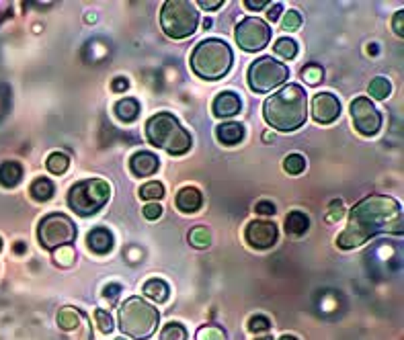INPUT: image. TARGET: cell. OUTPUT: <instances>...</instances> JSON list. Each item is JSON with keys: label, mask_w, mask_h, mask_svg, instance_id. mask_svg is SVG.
<instances>
[{"label": "cell", "mask_w": 404, "mask_h": 340, "mask_svg": "<svg viewBox=\"0 0 404 340\" xmlns=\"http://www.w3.org/2000/svg\"><path fill=\"white\" fill-rule=\"evenodd\" d=\"M382 232L403 234V211L398 201L388 195H370L351 210L347 230L337 238V246L357 248Z\"/></svg>", "instance_id": "6da1fadb"}, {"label": "cell", "mask_w": 404, "mask_h": 340, "mask_svg": "<svg viewBox=\"0 0 404 340\" xmlns=\"http://www.w3.org/2000/svg\"><path fill=\"white\" fill-rule=\"evenodd\" d=\"M263 109L271 128L279 131H294L302 128L308 117L306 93L297 84H288L269 97Z\"/></svg>", "instance_id": "7a4b0ae2"}, {"label": "cell", "mask_w": 404, "mask_h": 340, "mask_svg": "<svg viewBox=\"0 0 404 340\" xmlns=\"http://www.w3.org/2000/svg\"><path fill=\"white\" fill-rule=\"evenodd\" d=\"M146 137L152 146L166 150L173 156L189 152L193 144L189 131L181 128L177 117L170 113H156L154 117H150L146 123Z\"/></svg>", "instance_id": "3957f363"}, {"label": "cell", "mask_w": 404, "mask_h": 340, "mask_svg": "<svg viewBox=\"0 0 404 340\" xmlns=\"http://www.w3.org/2000/svg\"><path fill=\"white\" fill-rule=\"evenodd\" d=\"M191 68L203 80H220L232 68V50L222 39H203L191 53Z\"/></svg>", "instance_id": "277c9868"}, {"label": "cell", "mask_w": 404, "mask_h": 340, "mask_svg": "<svg viewBox=\"0 0 404 340\" xmlns=\"http://www.w3.org/2000/svg\"><path fill=\"white\" fill-rule=\"evenodd\" d=\"M161 322V314L154 306L142 297H130L119 308V328L134 340L150 339Z\"/></svg>", "instance_id": "5b68a950"}, {"label": "cell", "mask_w": 404, "mask_h": 340, "mask_svg": "<svg viewBox=\"0 0 404 340\" xmlns=\"http://www.w3.org/2000/svg\"><path fill=\"white\" fill-rule=\"evenodd\" d=\"M162 31L173 39H185L193 35L199 25V13L187 0H168L161 13Z\"/></svg>", "instance_id": "8992f818"}, {"label": "cell", "mask_w": 404, "mask_h": 340, "mask_svg": "<svg viewBox=\"0 0 404 340\" xmlns=\"http://www.w3.org/2000/svg\"><path fill=\"white\" fill-rule=\"evenodd\" d=\"M111 197V186L103 179H86L76 183L68 193V205L79 215H93L101 210Z\"/></svg>", "instance_id": "52a82bcc"}, {"label": "cell", "mask_w": 404, "mask_h": 340, "mask_svg": "<svg viewBox=\"0 0 404 340\" xmlns=\"http://www.w3.org/2000/svg\"><path fill=\"white\" fill-rule=\"evenodd\" d=\"M290 79L288 66L281 62H275L273 57H259L248 68V84L255 93H269L273 88L281 86Z\"/></svg>", "instance_id": "ba28073f"}, {"label": "cell", "mask_w": 404, "mask_h": 340, "mask_svg": "<svg viewBox=\"0 0 404 340\" xmlns=\"http://www.w3.org/2000/svg\"><path fill=\"white\" fill-rule=\"evenodd\" d=\"M37 234L43 248L55 250L60 246H70L76 240V226L64 213H50L41 219Z\"/></svg>", "instance_id": "9c48e42d"}, {"label": "cell", "mask_w": 404, "mask_h": 340, "mask_svg": "<svg viewBox=\"0 0 404 340\" xmlns=\"http://www.w3.org/2000/svg\"><path fill=\"white\" fill-rule=\"evenodd\" d=\"M236 43L241 46L244 52H259L263 50L271 39V29L265 21L257 19V17H248L238 23L234 31Z\"/></svg>", "instance_id": "30bf717a"}, {"label": "cell", "mask_w": 404, "mask_h": 340, "mask_svg": "<svg viewBox=\"0 0 404 340\" xmlns=\"http://www.w3.org/2000/svg\"><path fill=\"white\" fill-rule=\"evenodd\" d=\"M351 115H353V123L359 133L363 135H376L382 125V115L377 111L374 103L365 97H359L351 103Z\"/></svg>", "instance_id": "8fae6325"}, {"label": "cell", "mask_w": 404, "mask_h": 340, "mask_svg": "<svg viewBox=\"0 0 404 340\" xmlns=\"http://www.w3.org/2000/svg\"><path fill=\"white\" fill-rule=\"evenodd\" d=\"M246 242L257 248V250H265L271 248L275 242H277V226L273 222L267 219H257V222H250L248 228H246Z\"/></svg>", "instance_id": "7c38bea8"}, {"label": "cell", "mask_w": 404, "mask_h": 340, "mask_svg": "<svg viewBox=\"0 0 404 340\" xmlns=\"http://www.w3.org/2000/svg\"><path fill=\"white\" fill-rule=\"evenodd\" d=\"M341 115V101L330 95V93H318L314 99H312V117L318 121V123H332L337 121V117Z\"/></svg>", "instance_id": "4fadbf2b"}, {"label": "cell", "mask_w": 404, "mask_h": 340, "mask_svg": "<svg viewBox=\"0 0 404 340\" xmlns=\"http://www.w3.org/2000/svg\"><path fill=\"white\" fill-rule=\"evenodd\" d=\"M241 109H243L241 97L236 93H230V90L220 93L214 101V113L217 117H234L236 113H241Z\"/></svg>", "instance_id": "5bb4252c"}, {"label": "cell", "mask_w": 404, "mask_h": 340, "mask_svg": "<svg viewBox=\"0 0 404 340\" xmlns=\"http://www.w3.org/2000/svg\"><path fill=\"white\" fill-rule=\"evenodd\" d=\"M159 158L154 156L152 152H137L130 160V168L135 177H150L159 170Z\"/></svg>", "instance_id": "9a60e30c"}, {"label": "cell", "mask_w": 404, "mask_h": 340, "mask_svg": "<svg viewBox=\"0 0 404 340\" xmlns=\"http://www.w3.org/2000/svg\"><path fill=\"white\" fill-rule=\"evenodd\" d=\"M177 208L183 211V213H195L199 211L201 203H203V197L199 193V189L195 186H185L177 193V199H175Z\"/></svg>", "instance_id": "2e32d148"}, {"label": "cell", "mask_w": 404, "mask_h": 340, "mask_svg": "<svg viewBox=\"0 0 404 340\" xmlns=\"http://www.w3.org/2000/svg\"><path fill=\"white\" fill-rule=\"evenodd\" d=\"M86 242H88V248H90L95 254H101V257L109 254L111 248H113V236H111L107 228H95V230H90Z\"/></svg>", "instance_id": "e0dca14e"}, {"label": "cell", "mask_w": 404, "mask_h": 340, "mask_svg": "<svg viewBox=\"0 0 404 340\" xmlns=\"http://www.w3.org/2000/svg\"><path fill=\"white\" fill-rule=\"evenodd\" d=\"M23 179V168L19 162H13V160H6L0 164V184L4 189H13L21 183Z\"/></svg>", "instance_id": "ac0fdd59"}, {"label": "cell", "mask_w": 404, "mask_h": 340, "mask_svg": "<svg viewBox=\"0 0 404 340\" xmlns=\"http://www.w3.org/2000/svg\"><path fill=\"white\" fill-rule=\"evenodd\" d=\"M216 137L226 146H234V144L243 142L244 128L241 123H234V121L232 123H222V125H217Z\"/></svg>", "instance_id": "d6986e66"}, {"label": "cell", "mask_w": 404, "mask_h": 340, "mask_svg": "<svg viewBox=\"0 0 404 340\" xmlns=\"http://www.w3.org/2000/svg\"><path fill=\"white\" fill-rule=\"evenodd\" d=\"M308 228H310V219L302 211H292L285 217V232L290 236H302Z\"/></svg>", "instance_id": "ffe728a7"}, {"label": "cell", "mask_w": 404, "mask_h": 340, "mask_svg": "<svg viewBox=\"0 0 404 340\" xmlns=\"http://www.w3.org/2000/svg\"><path fill=\"white\" fill-rule=\"evenodd\" d=\"M115 113H117V117L121 119V121H126V123H132L137 119V115H140V103L132 99V97H128V99H121L117 105H115Z\"/></svg>", "instance_id": "44dd1931"}, {"label": "cell", "mask_w": 404, "mask_h": 340, "mask_svg": "<svg viewBox=\"0 0 404 340\" xmlns=\"http://www.w3.org/2000/svg\"><path fill=\"white\" fill-rule=\"evenodd\" d=\"M29 191H31V197L35 201H50L54 197V183L50 179H46V177H39V179L33 181Z\"/></svg>", "instance_id": "7402d4cb"}, {"label": "cell", "mask_w": 404, "mask_h": 340, "mask_svg": "<svg viewBox=\"0 0 404 340\" xmlns=\"http://www.w3.org/2000/svg\"><path fill=\"white\" fill-rule=\"evenodd\" d=\"M81 320L82 315L79 314L76 310H72V308H62L60 314H58V326H60L62 330H74V328L81 326Z\"/></svg>", "instance_id": "603a6c76"}, {"label": "cell", "mask_w": 404, "mask_h": 340, "mask_svg": "<svg viewBox=\"0 0 404 340\" xmlns=\"http://www.w3.org/2000/svg\"><path fill=\"white\" fill-rule=\"evenodd\" d=\"M144 293L150 297V299H154V301H166V297H168V285L161 281V279H150L146 285H144Z\"/></svg>", "instance_id": "cb8c5ba5"}, {"label": "cell", "mask_w": 404, "mask_h": 340, "mask_svg": "<svg viewBox=\"0 0 404 340\" xmlns=\"http://www.w3.org/2000/svg\"><path fill=\"white\" fill-rule=\"evenodd\" d=\"M189 244H191L193 248H199V250L208 248V246L212 244V234H210V230H208L206 226H197V228H193V230L189 232Z\"/></svg>", "instance_id": "d4e9b609"}, {"label": "cell", "mask_w": 404, "mask_h": 340, "mask_svg": "<svg viewBox=\"0 0 404 340\" xmlns=\"http://www.w3.org/2000/svg\"><path fill=\"white\" fill-rule=\"evenodd\" d=\"M368 90H370V95H372L374 99L382 101V99H386V97L392 93V84L384 79V76H377V79L370 82V88H368Z\"/></svg>", "instance_id": "484cf974"}, {"label": "cell", "mask_w": 404, "mask_h": 340, "mask_svg": "<svg viewBox=\"0 0 404 340\" xmlns=\"http://www.w3.org/2000/svg\"><path fill=\"white\" fill-rule=\"evenodd\" d=\"M273 50H275L277 55H281L283 60H292V57H296L297 43L294 41V39L281 37V39H277V43L273 46Z\"/></svg>", "instance_id": "4316f807"}, {"label": "cell", "mask_w": 404, "mask_h": 340, "mask_svg": "<svg viewBox=\"0 0 404 340\" xmlns=\"http://www.w3.org/2000/svg\"><path fill=\"white\" fill-rule=\"evenodd\" d=\"M302 79H304V82H306L308 86H316V84L323 82L324 70L318 64H308V66H304V70H302Z\"/></svg>", "instance_id": "83f0119b"}, {"label": "cell", "mask_w": 404, "mask_h": 340, "mask_svg": "<svg viewBox=\"0 0 404 340\" xmlns=\"http://www.w3.org/2000/svg\"><path fill=\"white\" fill-rule=\"evenodd\" d=\"M68 164H70V160H68L66 154H62V152H54V154H50L48 162H46L48 170H50V172H54V175H62V172H66V170H68Z\"/></svg>", "instance_id": "f1b7e54d"}, {"label": "cell", "mask_w": 404, "mask_h": 340, "mask_svg": "<svg viewBox=\"0 0 404 340\" xmlns=\"http://www.w3.org/2000/svg\"><path fill=\"white\" fill-rule=\"evenodd\" d=\"M283 168L288 175H302L306 170V158L302 154H290L283 160Z\"/></svg>", "instance_id": "f546056e"}, {"label": "cell", "mask_w": 404, "mask_h": 340, "mask_svg": "<svg viewBox=\"0 0 404 340\" xmlns=\"http://www.w3.org/2000/svg\"><path fill=\"white\" fill-rule=\"evenodd\" d=\"M161 340H187V330L177 324V322H170L162 328Z\"/></svg>", "instance_id": "4dcf8cb0"}, {"label": "cell", "mask_w": 404, "mask_h": 340, "mask_svg": "<svg viewBox=\"0 0 404 340\" xmlns=\"http://www.w3.org/2000/svg\"><path fill=\"white\" fill-rule=\"evenodd\" d=\"M74 248L72 246H60L54 250V261L58 266H72L74 264Z\"/></svg>", "instance_id": "1f68e13d"}, {"label": "cell", "mask_w": 404, "mask_h": 340, "mask_svg": "<svg viewBox=\"0 0 404 340\" xmlns=\"http://www.w3.org/2000/svg\"><path fill=\"white\" fill-rule=\"evenodd\" d=\"M197 340H226V332L216 324H206L197 330Z\"/></svg>", "instance_id": "d6a6232c"}, {"label": "cell", "mask_w": 404, "mask_h": 340, "mask_svg": "<svg viewBox=\"0 0 404 340\" xmlns=\"http://www.w3.org/2000/svg\"><path fill=\"white\" fill-rule=\"evenodd\" d=\"M162 195H164V186H162L161 183H156V181L146 183L142 189H140V197H142V199H148V201H152V199H161Z\"/></svg>", "instance_id": "836d02e7"}, {"label": "cell", "mask_w": 404, "mask_h": 340, "mask_svg": "<svg viewBox=\"0 0 404 340\" xmlns=\"http://www.w3.org/2000/svg\"><path fill=\"white\" fill-rule=\"evenodd\" d=\"M95 318H97V324H99V330H101V332H105V334L113 332V326H115V324H113L111 312H107V310H97Z\"/></svg>", "instance_id": "e575fe53"}, {"label": "cell", "mask_w": 404, "mask_h": 340, "mask_svg": "<svg viewBox=\"0 0 404 340\" xmlns=\"http://www.w3.org/2000/svg\"><path fill=\"white\" fill-rule=\"evenodd\" d=\"M271 328V322L265 315H252L250 322H248V330L255 332V334H261V332H267Z\"/></svg>", "instance_id": "d590c367"}, {"label": "cell", "mask_w": 404, "mask_h": 340, "mask_svg": "<svg viewBox=\"0 0 404 340\" xmlns=\"http://www.w3.org/2000/svg\"><path fill=\"white\" fill-rule=\"evenodd\" d=\"M302 25V17H299V13L297 11H288L285 13V17H283V31H297Z\"/></svg>", "instance_id": "8d00e7d4"}, {"label": "cell", "mask_w": 404, "mask_h": 340, "mask_svg": "<svg viewBox=\"0 0 404 340\" xmlns=\"http://www.w3.org/2000/svg\"><path fill=\"white\" fill-rule=\"evenodd\" d=\"M345 213V208H343V201H332L328 205V213H326V219L328 222H339Z\"/></svg>", "instance_id": "74e56055"}, {"label": "cell", "mask_w": 404, "mask_h": 340, "mask_svg": "<svg viewBox=\"0 0 404 340\" xmlns=\"http://www.w3.org/2000/svg\"><path fill=\"white\" fill-rule=\"evenodd\" d=\"M161 215H162V205H159V203H148V205L144 208V217L150 219V222L159 219Z\"/></svg>", "instance_id": "f35d334b"}, {"label": "cell", "mask_w": 404, "mask_h": 340, "mask_svg": "<svg viewBox=\"0 0 404 340\" xmlns=\"http://www.w3.org/2000/svg\"><path fill=\"white\" fill-rule=\"evenodd\" d=\"M281 11H283L281 2H275V4H269V8H267V19H269L271 23L279 21V17H281Z\"/></svg>", "instance_id": "ab89813d"}, {"label": "cell", "mask_w": 404, "mask_h": 340, "mask_svg": "<svg viewBox=\"0 0 404 340\" xmlns=\"http://www.w3.org/2000/svg\"><path fill=\"white\" fill-rule=\"evenodd\" d=\"M121 293V285H117V283H109L105 291H103V295H105V299H109L111 304L117 299V295Z\"/></svg>", "instance_id": "60d3db41"}, {"label": "cell", "mask_w": 404, "mask_h": 340, "mask_svg": "<svg viewBox=\"0 0 404 340\" xmlns=\"http://www.w3.org/2000/svg\"><path fill=\"white\" fill-rule=\"evenodd\" d=\"M255 211L261 213V215H273L277 210H275V205H273L271 201H259V203L255 205Z\"/></svg>", "instance_id": "b9f144b4"}, {"label": "cell", "mask_w": 404, "mask_h": 340, "mask_svg": "<svg viewBox=\"0 0 404 340\" xmlns=\"http://www.w3.org/2000/svg\"><path fill=\"white\" fill-rule=\"evenodd\" d=\"M394 31H396V35H404V11H398L396 15H394Z\"/></svg>", "instance_id": "7bdbcfd3"}, {"label": "cell", "mask_w": 404, "mask_h": 340, "mask_svg": "<svg viewBox=\"0 0 404 340\" xmlns=\"http://www.w3.org/2000/svg\"><path fill=\"white\" fill-rule=\"evenodd\" d=\"M128 86H130L128 79H115L113 84H111V88H113L115 93H123V90H128Z\"/></svg>", "instance_id": "ee69618b"}, {"label": "cell", "mask_w": 404, "mask_h": 340, "mask_svg": "<svg viewBox=\"0 0 404 340\" xmlns=\"http://www.w3.org/2000/svg\"><path fill=\"white\" fill-rule=\"evenodd\" d=\"M244 6H246V8H252V11H259V8L269 6V2H267V0H246Z\"/></svg>", "instance_id": "f6af8a7d"}, {"label": "cell", "mask_w": 404, "mask_h": 340, "mask_svg": "<svg viewBox=\"0 0 404 340\" xmlns=\"http://www.w3.org/2000/svg\"><path fill=\"white\" fill-rule=\"evenodd\" d=\"M199 6L206 11H214L217 6H222V0H199Z\"/></svg>", "instance_id": "bcb514c9"}, {"label": "cell", "mask_w": 404, "mask_h": 340, "mask_svg": "<svg viewBox=\"0 0 404 340\" xmlns=\"http://www.w3.org/2000/svg\"><path fill=\"white\" fill-rule=\"evenodd\" d=\"M15 252H17V254H23V252H25V244H23V242L15 244Z\"/></svg>", "instance_id": "7dc6e473"}, {"label": "cell", "mask_w": 404, "mask_h": 340, "mask_svg": "<svg viewBox=\"0 0 404 340\" xmlns=\"http://www.w3.org/2000/svg\"><path fill=\"white\" fill-rule=\"evenodd\" d=\"M263 140H265V142H273V140H275V133H273V131H265V133H263Z\"/></svg>", "instance_id": "c3c4849f"}, {"label": "cell", "mask_w": 404, "mask_h": 340, "mask_svg": "<svg viewBox=\"0 0 404 340\" xmlns=\"http://www.w3.org/2000/svg\"><path fill=\"white\" fill-rule=\"evenodd\" d=\"M279 340H297V339L296 336H292V334H283V336H281Z\"/></svg>", "instance_id": "681fc988"}, {"label": "cell", "mask_w": 404, "mask_h": 340, "mask_svg": "<svg viewBox=\"0 0 404 340\" xmlns=\"http://www.w3.org/2000/svg\"><path fill=\"white\" fill-rule=\"evenodd\" d=\"M203 27L210 29V27H212V19H206V21H203Z\"/></svg>", "instance_id": "f907efd6"}, {"label": "cell", "mask_w": 404, "mask_h": 340, "mask_svg": "<svg viewBox=\"0 0 404 340\" xmlns=\"http://www.w3.org/2000/svg\"><path fill=\"white\" fill-rule=\"evenodd\" d=\"M257 340H273L271 336H263V339H257Z\"/></svg>", "instance_id": "816d5d0a"}, {"label": "cell", "mask_w": 404, "mask_h": 340, "mask_svg": "<svg viewBox=\"0 0 404 340\" xmlns=\"http://www.w3.org/2000/svg\"><path fill=\"white\" fill-rule=\"evenodd\" d=\"M0 250H2V240H0Z\"/></svg>", "instance_id": "f5cc1de1"}, {"label": "cell", "mask_w": 404, "mask_h": 340, "mask_svg": "<svg viewBox=\"0 0 404 340\" xmlns=\"http://www.w3.org/2000/svg\"><path fill=\"white\" fill-rule=\"evenodd\" d=\"M117 340H128V339H117Z\"/></svg>", "instance_id": "db71d44e"}]
</instances>
